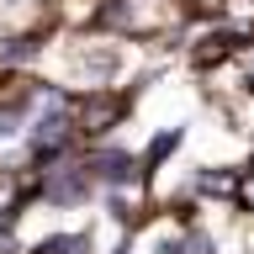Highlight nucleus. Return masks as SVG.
Returning a JSON list of instances; mask_svg holds the SVG:
<instances>
[{"instance_id": "6", "label": "nucleus", "mask_w": 254, "mask_h": 254, "mask_svg": "<svg viewBox=\"0 0 254 254\" xmlns=\"http://www.w3.org/2000/svg\"><path fill=\"white\" fill-rule=\"evenodd\" d=\"M5 5H21V0H5Z\"/></svg>"}, {"instance_id": "3", "label": "nucleus", "mask_w": 254, "mask_h": 254, "mask_svg": "<svg viewBox=\"0 0 254 254\" xmlns=\"http://www.w3.org/2000/svg\"><path fill=\"white\" fill-rule=\"evenodd\" d=\"M48 48V32H11L5 43H0V69H21V64H32L37 53Z\"/></svg>"}, {"instance_id": "4", "label": "nucleus", "mask_w": 254, "mask_h": 254, "mask_svg": "<svg viewBox=\"0 0 254 254\" xmlns=\"http://www.w3.org/2000/svg\"><path fill=\"white\" fill-rule=\"evenodd\" d=\"M180 138H186L180 127H164L159 138H148V148H143V175H159V170H164V164H170V154L180 148Z\"/></svg>"}, {"instance_id": "5", "label": "nucleus", "mask_w": 254, "mask_h": 254, "mask_svg": "<svg viewBox=\"0 0 254 254\" xmlns=\"http://www.w3.org/2000/svg\"><path fill=\"white\" fill-rule=\"evenodd\" d=\"M132 244H138V233H122V238H117V249H111V254H132Z\"/></svg>"}, {"instance_id": "1", "label": "nucleus", "mask_w": 254, "mask_h": 254, "mask_svg": "<svg viewBox=\"0 0 254 254\" xmlns=\"http://www.w3.org/2000/svg\"><path fill=\"white\" fill-rule=\"evenodd\" d=\"M85 170L101 190H132L143 186V154L122 148V143H85Z\"/></svg>"}, {"instance_id": "2", "label": "nucleus", "mask_w": 254, "mask_h": 254, "mask_svg": "<svg viewBox=\"0 0 254 254\" xmlns=\"http://www.w3.org/2000/svg\"><path fill=\"white\" fill-rule=\"evenodd\" d=\"M27 254H95V233L90 228H64V233H48L37 244H27Z\"/></svg>"}]
</instances>
